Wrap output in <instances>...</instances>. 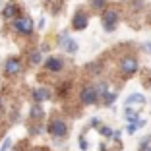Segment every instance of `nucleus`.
I'll return each instance as SVG.
<instances>
[{
  "mask_svg": "<svg viewBox=\"0 0 151 151\" xmlns=\"http://www.w3.org/2000/svg\"><path fill=\"white\" fill-rule=\"evenodd\" d=\"M47 132H49L54 139H64V138H68L70 126H68V122L64 118H60V116H52V118L47 122Z\"/></svg>",
  "mask_w": 151,
  "mask_h": 151,
  "instance_id": "obj_1",
  "label": "nucleus"
},
{
  "mask_svg": "<svg viewBox=\"0 0 151 151\" xmlns=\"http://www.w3.org/2000/svg\"><path fill=\"white\" fill-rule=\"evenodd\" d=\"M101 22H103V27H105V31H107V33L114 31L116 25H118V22H120L118 8H114V6H107V8L103 10V14H101Z\"/></svg>",
  "mask_w": 151,
  "mask_h": 151,
  "instance_id": "obj_2",
  "label": "nucleus"
},
{
  "mask_svg": "<svg viewBox=\"0 0 151 151\" xmlns=\"http://www.w3.org/2000/svg\"><path fill=\"white\" fill-rule=\"evenodd\" d=\"M12 29L18 35H25V37H31L33 31H35V23L29 16H19L12 22Z\"/></svg>",
  "mask_w": 151,
  "mask_h": 151,
  "instance_id": "obj_3",
  "label": "nucleus"
},
{
  "mask_svg": "<svg viewBox=\"0 0 151 151\" xmlns=\"http://www.w3.org/2000/svg\"><path fill=\"white\" fill-rule=\"evenodd\" d=\"M118 70H120V74L124 76V78H130V76L138 74V72H139L138 58H136V56H130V54L122 56V58H120V62H118Z\"/></svg>",
  "mask_w": 151,
  "mask_h": 151,
  "instance_id": "obj_4",
  "label": "nucleus"
},
{
  "mask_svg": "<svg viewBox=\"0 0 151 151\" xmlns=\"http://www.w3.org/2000/svg\"><path fill=\"white\" fill-rule=\"evenodd\" d=\"M4 76H8V78H16V76H19L23 72V60L19 56H8L4 60Z\"/></svg>",
  "mask_w": 151,
  "mask_h": 151,
  "instance_id": "obj_5",
  "label": "nucleus"
},
{
  "mask_svg": "<svg viewBox=\"0 0 151 151\" xmlns=\"http://www.w3.org/2000/svg\"><path fill=\"white\" fill-rule=\"evenodd\" d=\"M99 99H101V97H99V91H97V87H95V85L87 83V85H83V87H81V91H80V101H81V105L89 107V105H95Z\"/></svg>",
  "mask_w": 151,
  "mask_h": 151,
  "instance_id": "obj_6",
  "label": "nucleus"
},
{
  "mask_svg": "<svg viewBox=\"0 0 151 151\" xmlns=\"http://www.w3.org/2000/svg\"><path fill=\"white\" fill-rule=\"evenodd\" d=\"M2 19L4 22H14L16 18H19L22 16V6L16 2V0H8L4 4V8H2Z\"/></svg>",
  "mask_w": 151,
  "mask_h": 151,
  "instance_id": "obj_7",
  "label": "nucleus"
},
{
  "mask_svg": "<svg viewBox=\"0 0 151 151\" xmlns=\"http://www.w3.org/2000/svg\"><path fill=\"white\" fill-rule=\"evenodd\" d=\"M43 68L47 74H60L64 70V58L60 56H49L43 62Z\"/></svg>",
  "mask_w": 151,
  "mask_h": 151,
  "instance_id": "obj_8",
  "label": "nucleus"
},
{
  "mask_svg": "<svg viewBox=\"0 0 151 151\" xmlns=\"http://www.w3.org/2000/svg\"><path fill=\"white\" fill-rule=\"evenodd\" d=\"M87 25H89V16H87V12L78 10V12L74 14V18H72V29H74V31H83Z\"/></svg>",
  "mask_w": 151,
  "mask_h": 151,
  "instance_id": "obj_9",
  "label": "nucleus"
},
{
  "mask_svg": "<svg viewBox=\"0 0 151 151\" xmlns=\"http://www.w3.org/2000/svg\"><path fill=\"white\" fill-rule=\"evenodd\" d=\"M58 45L66 50V54H76L78 52V43H76L68 33H60V35H58Z\"/></svg>",
  "mask_w": 151,
  "mask_h": 151,
  "instance_id": "obj_10",
  "label": "nucleus"
},
{
  "mask_svg": "<svg viewBox=\"0 0 151 151\" xmlns=\"http://www.w3.org/2000/svg\"><path fill=\"white\" fill-rule=\"evenodd\" d=\"M50 97H52V93H50V89L47 87H37L31 91V99L33 103H45V101H50Z\"/></svg>",
  "mask_w": 151,
  "mask_h": 151,
  "instance_id": "obj_11",
  "label": "nucleus"
},
{
  "mask_svg": "<svg viewBox=\"0 0 151 151\" xmlns=\"http://www.w3.org/2000/svg\"><path fill=\"white\" fill-rule=\"evenodd\" d=\"M29 118H31V122H41V120L45 118L43 103H33V105H31V111H29Z\"/></svg>",
  "mask_w": 151,
  "mask_h": 151,
  "instance_id": "obj_12",
  "label": "nucleus"
},
{
  "mask_svg": "<svg viewBox=\"0 0 151 151\" xmlns=\"http://www.w3.org/2000/svg\"><path fill=\"white\" fill-rule=\"evenodd\" d=\"M143 103H145V97H143L142 93H132V95H128V99H126L124 101V105L126 107H132V105H143Z\"/></svg>",
  "mask_w": 151,
  "mask_h": 151,
  "instance_id": "obj_13",
  "label": "nucleus"
},
{
  "mask_svg": "<svg viewBox=\"0 0 151 151\" xmlns=\"http://www.w3.org/2000/svg\"><path fill=\"white\" fill-rule=\"evenodd\" d=\"M43 62V52H41V49H31L29 50V64H33V66H37V64Z\"/></svg>",
  "mask_w": 151,
  "mask_h": 151,
  "instance_id": "obj_14",
  "label": "nucleus"
},
{
  "mask_svg": "<svg viewBox=\"0 0 151 151\" xmlns=\"http://www.w3.org/2000/svg\"><path fill=\"white\" fill-rule=\"evenodd\" d=\"M124 116H126V120H128V122H138V120H139V112L136 111V109H132L130 105L124 109Z\"/></svg>",
  "mask_w": 151,
  "mask_h": 151,
  "instance_id": "obj_15",
  "label": "nucleus"
},
{
  "mask_svg": "<svg viewBox=\"0 0 151 151\" xmlns=\"http://www.w3.org/2000/svg\"><path fill=\"white\" fill-rule=\"evenodd\" d=\"M72 89V81H62V83L58 85V97L60 99H64L68 95V91Z\"/></svg>",
  "mask_w": 151,
  "mask_h": 151,
  "instance_id": "obj_16",
  "label": "nucleus"
},
{
  "mask_svg": "<svg viewBox=\"0 0 151 151\" xmlns=\"http://www.w3.org/2000/svg\"><path fill=\"white\" fill-rule=\"evenodd\" d=\"M89 6L95 12H103V10L107 8V0H89Z\"/></svg>",
  "mask_w": 151,
  "mask_h": 151,
  "instance_id": "obj_17",
  "label": "nucleus"
},
{
  "mask_svg": "<svg viewBox=\"0 0 151 151\" xmlns=\"http://www.w3.org/2000/svg\"><path fill=\"white\" fill-rule=\"evenodd\" d=\"M103 105H105V107H112V105H114V101H116V93H111V91H109L107 95H103Z\"/></svg>",
  "mask_w": 151,
  "mask_h": 151,
  "instance_id": "obj_18",
  "label": "nucleus"
},
{
  "mask_svg": "<svg viewBox=\"0 0 151 151\" xmlns=\"http://www.w3.org/2000/svg\"><path fill=\"white\" fill-rule=\"evenodd\" d=\"M99 134H101L103 138L112 139V134H114V130H112V128H109V126H99Z\"/></svg>",
  "mask_w": 151,
  "mask_h": 151,
  "instance_id": "obj_19",
  "label": "nucleus"
},
{
  "mask_svg": "<svg viewBox=\"0 0 151 151\" xmlns=\"http://www.w3.org/2000/svg\"><path fill=\"white\" fill-rule=\"evenodd\" d=\"M97 91H99V97L107 95V93H109V83H107V81H101V83H97Z\"/></svg>",
  "mask_w": 151,
  "mask_h": 151,
  "instance_id": "obj_20",
  "label": "nucleus"
},
{
  "mask_svg": "<svg viewBox=\"0 0 151 151\" xmlns=\"http://www.w3.org/2000/svg\"><path fill=\"white\" fill-rule=\"evenodd\" d=\"M41 130H43V126H41L39 122H35V124H31V126H29V134H31V136H39V134H41Z\"/></svg>",
  "mask_w": 151,
  "mask_h": 151,
  "instance_id": "obj_21",
  "label": "nucleus"
},
{
  "mask_svg": "<svg viewBox=\"0 0 151 151\" xmlns=\"http://www.w3.org/2000/svg\"><path fill=\"white\" fill-rule=\"evenodd\" d=\"M78 142H80V149H81V151H87V149H89V143H87V138H85L83 134H81V136H80V139H78Z\"/></svg>",
  "mask_w": 151,
  "mask_h": 151,
  "instance_id": "obj_22",
  "label": "nucleus"
},
{
  "mask_svg": "<svg viewBox=\"0 0 151 151\" xmlns=\"http://www.w3.org/2000/svg\"><path fill=\"white\" fill-rule=\"evenodd\" d=\"M138 130H139L138 122H130V124H128V128H126V132H128V134H136Z\"/></svg>",
  "mask_w": 151,
  "mask_h": 151,
  "instance_id": "obj_23",
  "label": "nucleus"
},
{
  "mask_svg": "<svg viewBox=\"0 0 151 151\" xmlns=\"http://www.w3.org/2000/svg\"><path fill=\"white\" fill-rule=\"evenodd\" d=\"M112 139H114L118 145H122V132H120V130H114V134H112Z\"/></svg>",
  "mask_w": 151,
  "mask_h": 151,
  "instance_id": "obj_24",
  "label": "nucleus"
},
{
  "mask_svg": "<svg viewBox=\"0 0 151 151\" xmlns=\"http://www.w3.org/2000/svg\"><path fill=\"white\" fill-rule=\"evenodd\" d=\"M10 145H12V139H10V138H4V143L0 145V151H8Z\"/></svg>",
  "mask_w": 151,
  "mask_h": 151,
  "instance_id": "obj_25",
  "label": "nucleus"
},
{
  "mask_svg": "<svg viewBox=\"0 0 151 151\" xmlns=\"http://www.w3.org/2000/svg\"><path fill=\"white\" fill-rule=\"evenodd\" d=\"M89 126H91V128H99V126H101V120H99V118H91Z\"/></svg>",
  "mask_w": 151,
  "mask_h": 151,
  "instance_id": "obj_26",
  "label": "nucleus"
},
{
  "mask_svg": "<svg viewBox=\"0 0 151 151\" xmlns=\"http://www.w3.org/2000/svg\"><path fill=\"white\" fill-rule=\"evenodd\" d=\"M29 151H50L49 147H45V145H37V147H31Z\"/></svg>",
  "mask_w": 151,
  "mask_h": 151,
  "instance_id": "obj_27",
  "label": "nucleus"
},
{
  "mask_svg": "<svg viewBox=\"0 0 151 151\" xmlns=\"http://www.w3.org/2000/svg\"><path fill=\"white\" fill-rule=\"evenodd\" d=\"M139 151H151L149 143H139Z\"/></svg>",
  "mask_w": 151,
  "mask_h": 151,
  "instance_id": "obj_28",
  "label": "nucleus"
},
{
  "mask_svg": "<svg viewBox=\"0 0 151 151\" xmlns=\"http://www.w3.org/2000/svg\"><path fill=\"white\" fill-rule=\"evenodd\" d=\"M37 27H39V29H43V27H45V18H41V19H39V23H37Z\"/></svg>",
  "mask_w": 151,
  "mask_h": 151,
  "instance_id": "obj_29",
  "label": "nucleus"
},
{
  "mask_svg": "<svg viewBox=\"0 0 151 151\" xmlns=\"http://www.w3.org/2000/svg\"><path fill=\"white\" fill-rule=\"evenodd\" d=\"M143 49H145V50H147V52H149V54H151V43H145V45H143Z\"/></svg>",
  "mask_w": 151,
  "mask_h": 151,
  "instance_id": "obj_30",
  "label": "nucleus"
},
{
  "mask_svg": "<svg viewBox=\"0 0 151 151\" xmlns=\"http://www.w3.org/2000/svg\"><path fill=\"white\" fill-rule=\"evenodd\" d=\"M43 2H45V4H52L54 0H43Z\"/></svg>",
  "mask_w": 151,
  "mask_h": 151,
  "instance_id": "obj_31",
  "label": "nucleus"
},
{
  "mask_svg": "<svg viewBox=\"0 0 151 151\" xmlns=\"http://www.w3.org/2000/svg\"><path fill=\"white\" fill-rule=\"evenodd\" d=\"M147 22H149V25H151V14H149V18H147Z\"/></svg>",
  "mask_w": 151,
  "mask_h": 151,
  "instance_id": "obj_32",
  "label": "nucleus"
}]
</instances>
